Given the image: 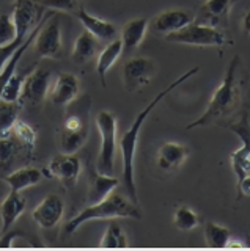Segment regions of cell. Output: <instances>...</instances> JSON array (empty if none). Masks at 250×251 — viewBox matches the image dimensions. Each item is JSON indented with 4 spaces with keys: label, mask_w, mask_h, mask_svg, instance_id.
Returning <instances> with one entry per match:
<instances>
[{
    "label": "cell",
    "mask_w": 250,
    "mask_h": 251,
    "mask_svg": "<svg viewBox=\"0 0 250 251\" xmlns=\"http://www.w3.org/2000/svg\"><path fill=\"white\" fill-rule=\"evenodd\" d=\"M200 71L198 66H195L189 71H186L183 75H179L175 82H171L168 86H166L161 93H158L154 96V99L148 104L142 112H140L134 123L131 124V127L123 133V137L120 140V149H121V159H123V184L124 188H126L128 196L134 201L139 202V195H137V187H136V179H134V157H136V151H137V143H139V135H140V130H142V126L146 121L148 115H150L153 110L158 107L159 102L168 96V94L176 90L179 85L184 83L189 80L191 77H194Z\"/></svg>",
    "instance_id": "7a4b0ae2"
},
{
    "label": "cell",
    "mask_w": 250,
    "mask_h": 251,
    "mask_svg": "<svg viewBox=\"0 0 250 251\" xmlns=\"http://www.w3.org/2000/svg\"><path fill=\"white\" fill-rule=\"evenodd\" d=\"M63 50V33H61L60 16L52 13L44 21L35 38V52L40 58L60 60Z\"/></svg>",
    "instance_id": "ba28073f"
},
{
    "label": "cell",
    "mask_w": 250,
    "mask_h": 251,
    "mask_svg": "<svg viewBox=\"0 0 250 251\" xmlns=\"http://www.w3.org/2000/svg\"><path fill=\"white\" fill-rule=\"evenodd\" d=\"M90 105H87L82 113H68L63 126L58 130V148L61 152L76 154L79 152L87 143L90 135V123H88Z\"/></svg>",
    "instance_id": "8992f818"
},
{
    "label": "cell",
    "mask_w": 250,
    "mask_h": 251,
    "mask_svg": "<svg viewBox=\"0 0 250 251\" xmlns=\"http://www.w3.org/2000/svg\"><path fill=\"white\" fill-rule=\"evenodd\" d=\"M118 184H120V180L113 177L112 175H104V173H99L96 170L90 177V185H88V193H87L88 206L107 198V196L118 187Z\"/></svg>",
    "instance_id": "ffe728a7"
},
{
    "label": "cell",
    "mask_w": 250,
    "mask_h": 251,
    "mask_svg": "<svg viewBox=\"0 0 250 251\" xmlns=\"http://www.w3.org/2000/svg\"><path fill=\"white\" fill-rule=\"evenodd\" d=\"M44 177L43 170H38L35 167H22L19 170H14L8 176H5L3 180L8 184L10 190L22 192L28 187H33L40 184Z\"/></svg>",
    "instance_id": "603a6c76"
},
{
    "label": "cell",
    "mask_w": 250,
    "mask_h": 251,
    "mask_svg": "<svg viewBox=\"0 0 250 251\" xmlns=\"http://www.w3.org/2000/svg\"><path fill=\"white\" fill-rule=\"evenodd\" d=\"M101 50V41L91 35L88 30H83L82 33L77 36L74 47H73V60L79 65H85V63L91 61L96 57Z\"/></svg>",
    "instance_id": "7402d4cb"
},
{
    "label": "cell",
    "mask_w": 250,
    "mask_h": 251,
    "mask_svg": "<svg viewBox=\"0 0 250 251\" xmlns=\"http://www.w3.org/2000/svg\"><path fill=\"white\" fill-rule=\"evenodd\" d=\"M44 10L46 8L41 6L36 0H14L11 16L18 31L16 38H27L30 31L36 27V24L41 21L46 13Z\"/></svg>",
    "instance_id": "7c38bea8"
},
{
    "label": "cell",
    "mask_w": 250,
    "mask_h": 251,
    "mask_svg": "<svg viewBox=\"0 0 250 251\" xmlns=\"http://www.w3.org/2000/svg\"><path fill=\"white\" fill-rule=\"evenodd\" d=\"M101 248H109V250H118V248H128L129 242H128V235L121 227V225L115 220H111V223L107 225L106 232L103 235V239L99 242Z\"/></svg>",
    "instance_id": "d4e9b609"
},
{
    "label": "cell",
    "mask_w": 250,
    "mask_h": 251,
    "mask_svg": "<svg viewBox=\"0 0 250 251\" xmlns=\"http://www.w3.org/2000/svg\"><path fill=\"white\" fill-rule=\"evenodd\" d=\"M158 73L156 61L148 57H132L123 66V85L126 91L136 93L150 85Z\"/></svg>",
    "instance_id": "9c48e42d"
},
{
    "label": "cell",
    "mask_w": 250,
    "mask_h": 251,
    "mask_svg": "<svg viewBox=\"0 0 250 251\" xmlns=\"http://www.w3.org/2000/svg\"><path fill=\"white\" fill-rule=\"evenodd\" d=\"M150 28V21L146 18H137L126 22L121 28L123 52H132L143 43L145 35Z\"/></svg>",
    "instance_id": "44dd1931"
},
{
    "label": "cell",
    "mask_w": 250,
    "mask_h": 251,
    "mask_svg": "<svg viewBox=\"0 0 250 251\" xmlns=\"http://www.w3.org/2000/svg\"><path fill=\"white\" fill-rule=\"evenodd\" d=\"M65 214V202L58 195L51 193L36 204L32 210L33 222L41 226L43 229H52L56 227Z\"/></svg>",
    "instance_id": "4fadbf2b"
},
{
    "label": "cell",
    "mask_w": 250,
    "mask_h": 251,
    "mask_svg": "<svg viewBox=\"0 0 250 251\" xmlns=\"http://www.w3.org/2000/svg\"><path fill=\"white\" fill-rule=\"evenodd\" d=\"M228 129L241 140V146L230 154L231 168L236 175V182L250 175V115L246 108L236 121L228 124Z\"/></svg>",
    "instance_id": "52a82bcc"
},
{
    "label": "cell",
    "mask_w": 250,
    "mask_h": 251,
    "mask_svg": "<svg viewBox=\"0 0 250 251\" xmlns=\"http://www.w3.org/2000/svg\"><path fill=\"white\" fill-rule=\"evenodd\" d=\"M242 30H244L246 35H250V10L246 13L244 19H242Z\"/></svg>",
    "instance_id": "e575fe53"
},
{
    "label": "cell",
    "mask_w": 250,
    "mask_h": 251,
    "mask_svg": "<svg viewBox=\"0 0 250 251\" xmlns=\"http://www.w3.org/2000/svg\"><path fill=\"white\" fill-rule=\"evenodd\" d=\"M44 8L61 13H76L82 6V0H36Z\"/></svg>",
    "instance_id": "1f68e13d"
},
{
    "label": "cell",
    "mask_w": 250,
    "mask_h": 251,
    "mask_svg": "<svg viewBox=\"0 0 250 251\" xmlns=\"http://www.w3.org/2000/svg\"><path fill=\"white\" fill-rule=\"evenodd\" d=\"M81 93V82L71 73H61L54 82L51 99L57 107L66 108L73 104Z\"/></svg>",
    "instance_id": "2e32d148"
},
{
    "label": "cell",
    "mask_w": 250,
    "mask_h": 251,
    "mask_svg": "<svg viewBox=\"0 0 250 251\" xmlns=\"http://www.w3.org/2000/svg\"><path fill=\"white\" fill-rule=\"evenodd\" d=\"M205 240L209 248H226L231 242V231L216 222L205 225Z\"/></svg>",
    "instance_id": "4316f807"
},
{
    "label": "cell",
    "mask_w": 250,
    "mask_h": 251,
    "mask_svg": "<svg viewBox=\"0 0 250 251\" xmlns=\"http://www.w3.org/2000/svg\"><path fill=\"white\" fill-rule=\"evenodd\" d=\"M74 16L79 19L83 28L88 30L91 35H95L101 43L112 41V39H115L116 35H118V30H116L115 24L104 21V19H99L96 16L90 14L83 6H81L79 10L74 13Z\"/></svg>",
    "instance_id": "e0dca14e"
},
{
    "label": "cell",
    "mask_w": 250,
    "mask_h": 251,
    "mask_svg": "<svg viewBox=\"0 0 250 251\" xmlns=\"http://www.w3.org/2000/svg\"><path fill=\"white\" fill-rule=\"evenodd\" d=\"M168 43L187 44V46H200V47H222L226 44H233L231 39L225 36L222 30L217 27L192 21L181 30L173 31L164 36Z\"/></svg>",
    "instance_id": "277c9868"
},
{
    "label": "cell",
    "mask_w": 250,
    "mask_h": 251,
    "mask_svg": "<svg viewBox=\"0 0 250 251\" xmlns=\"http://www.w3.org/2000/svg\"><path fill=\"white\" fill-rule=\"evenodd\" d=\"M49 82H51L49 69L41 68V66L35 68L32 73L26 75L19 104L21 105H28L32 108L41 107L46 96H48Z\"/></svg>",
    "instance_id": "8fae6325"
},
{
    "label": "cell",
    "mask_w": 250,
    "mask_h": 251,
    "mask_svg": "<svg viewBox=\"0 0 250 251\" xmlns=\"http://www.w3.org/2000/svg\"><path fill=\"white\" fill-rule=\"evenodd\" d=\"M244 68H242V60L239 55H234L231 58L228 68L225 71L222 83L217 86L216 91L211 96V100L206 110L191 124H187V129L203 127V126L221 123L231 113L236 112L242 100V85L246 82Z\"/></svg>",
    "instance_id": "6da1fadb"
},
{
    "label": "cell",
    "mask_w": 250,
    "mask_h": 251,
    "mask_svg": "<svg viewBox=\"0 0 250 251\" xmlns=\"http://www.w3.org/2000/svg\"><path fill=\"white\" fill-rule=\"evenodd\" d=\"M123 53V43L120 38H115L112 39V41H109L106 44V47L103 50H99L98 53V61H96V71L99 74V78H101V83H103V86L106 88V74L107 71L111 69L116 60H118L121 57Z\"/></svg>",
    "instance_id": "cb8c5ba5"
},
{
    "label": "cell",
    "mask_w": 250,
    "mask_h": 251,
    "mask_svg": "<svg viewBox=\"0 0 250 251\" xmlns=\"http://www.w3.org/2000/svg\"><path fill=\"white\" fill-rule=\"evenodd\" d=\"M26 39V38H24ZM24 39L22 38H16V39H13L11 43L8 44H5V46H0V71L3 69V66L8 63V60L13 57V53L16 52L19 49V46L24 43Z\"/></svg>",
    "instance_id": "d6a6232c"
},
{
    "label": "cell",
    "mask_w": 250,
    "mask_h": 251,
    "mask_svg": "<svg viewBox=\"0 0 250 251\" xmlns=\"http://www.w3.org/2000/svg\"><path fill=\"white\" fill-rule=\"evenodd\" d=\"M18 31L10 13H0V46H5L16 39Z\"/></svg>",
    "instance_id": "4dcf8cb0"
},
{
    "label": "cell",
    "mask_w": 250,
    "mask_h": 251,
    "mask_svg": "<svg viewBox=\"0 0 250 251\" xmlns=\"http://www.w3.org/2000/svg\"><path fill=\"white\" fill-rule=\"evenodd\" d=\"M200 223L198 214L189 206H178L173 214V226L178 231H192Z\"/></svg>",
    "instance_id": "f1b7e54d"
},
{
    "label": "cell",
    "mask_w": 250,
    "mask_h": 251,
    "mask_svg": "<svg viewBox=\"0 0 250 251\" xmlns=\"http://www.w3.org/2000/svg\"><path fill=\"white\" fill-rule=\"evenodd\" d=\"M231 5L233 0H206L200 8L195 21L201 24H208V25L213 27L226 25Z\"/></svg>",
    "instance_id": "d6986e66"
},
{
    "label": "cell",
    "mask_w": 250,
    "mask_h": 251,
    "mask_svg": "<svg viewBox=\"0 0 250 251\" xmlns=\"http://www.w3.org/2000/svg\"><path fill=\"white\" fill-rule=\"evenodd\" d=\"M195 19V16L187 10H179V8H171L159 13L156 18L150 22V27L154 33L159 35H168L173 31L181 30L187 24H191Z\"/></svg>",
    "instance_id": "9a60e30c"
},
{
    "label": "cell",
    "mask_w": 250,
    "mask_h": 251,
    "mask_svg": "<svg viewBox=\"0 0 250 251\" xmlns=\"http://www.w3.org/2000/svg\"><path fill=\"white\" fill-rule=\"evenodd\" d=\"M236 187H238V196H239V198H242V196L250 198V175H247L241 180H238Z\"/></svg>",
    "instance_id": "836d02e7"
},
{
    "label": "cell",
    "mask_w": 250,
    "mask_h": 251,
    "mask_svg": "<svg viewBox=\"0 0 250 251\" xmlns=\"http://www.w3.org/2000/svg\"><path fill=\"white\" fill-rule=\"evenodd\" d=\"M96 127L101 135V148L96 162V170L104 175H112L116 152V115L109 110H101L96 115Z\"/></svg>",
    "instance_id": "5b68a950"
},
{
    "label": "cell",
    "mask_w": 250,
    "mask_h": 251,
    "mask_svg": "<svg viewBox=\"0 0 250 251\" xmlns=\"http://www.w3.org/2000/svg\"><path fill=\"white\" fill-rule=\"evenodd\" d=\"M115 218H142V210L139 209L137 202L126 198L120 193L112 192L111 195L96 204H90L76 217H73L65 226L68 234H74L82 225L95 220H115Z\"/></svg>",
    "instance_id": "3957f363"
},
{
    "label": "cell",
    "mask_w": 250,
    "mask_h": 251,
    "mask_svg": "<svg viewBox=\"0 0 250 251\" xmlns=\"http://www.w3.org/2000/svg\"><path fill=\"white\" fill-rule=\"evenodd\" d=\"M27 209V202L21 192H13L5 196V200L0 204V218H2V235L8 234L14 223L18 222L19 217L24 214Z\"/></svg>",
    "instance_id": "ac0fdd59"
},
{
    "label": "cell",
    "mask_w": 250,
    "mask_h": 251,
    "mask_svg": "<svg viewBox=\"0 0 250 251\" xmlns=\"http://www.w3.org/2000/svg\"><path fill=\"white\" fill-rule=\"evenodd\" d=\"M24 80H26L24 74L14 73L10 77V80L6 82L0 99H2V100H8V102H19L21 93H22V86H24Z\"/></svg>",
    "instance_id": "f546056e"
},
{
    "label": "cell",
    "mask_w": 250,
    "mask_h": 251,
    "mask_svg": "<svg viewBox=\"0 0 250 251\" xmlns=\"http://www.w3.org/2000/svg\"><path fill=\"white\" fill-rule=\"evenodd\" d=\"M22 105L19 102H8L0 99V138H6L11 135V129L14 121L19 118Z\"/></svg>",
    "instance_id": "484cf974"
},
{
    "label": "cell",
    "mask_w": 250,
    "mask_h": 251,
    "mask_svg": "<svg viewBox=\"0 0 250 251\" xmlns=\"http://www.w3.org/2000/svg\"><path fill=\"white\" fill-rule=\"evenodd\" d=\"M189 154L191 149L186 145L176 143V141H166L158 149L156 165L164 173H175L183 167Z\"/></svg>",
    "instance_id": "5bb4252c"
},
{
    "label": "cell",
    "mask_w": 250,
    "mask_h": 251,
    "mask_svg": "<svg viewBox=\"0 0 250 251\" xmlns=\"http://www.w3.org/2000/svg\"><path fill=\"white\" fill-rule=\"evenodd\" d=\"M43 173L48 177H56L66 188H71L77 184L82 173V162L76 154L60 152L54 155Z\"/></svg>",
    "instance_id": "30bf717a"
},
{
    "label": "cell",
    "mask_w": 250,
    "mask_h": 251,
    "mask_svg": "<svg viewBox=\"0 0 250 251\" xmlns=\"http://www.w3.org/2000/svg\"><path fill=\"white\" fill-rule=\"evenodd\" d=\"M11 133L14 135V138H16L21 145H24L27 148V151L33 155L35 145H36V132L33 130L32 126L18 118V120L14 121V124H13Z\"/></svg>",
    "instance_id": "83f0119b"
}]
</instances>
